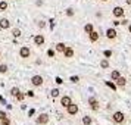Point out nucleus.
I'll return each instance as SVG.
<instances>
[{"instance_id": "72a5a7b5", "label": "nucleus", "mask_w": 131, "mask_h": 125, "mask_svg": "<svg viewBox=\"0 0 131 125\" xmlns=\"http://www.w3.org/2000/svg\"><path fill=\"white\" fill-rule=\"evenodd\" d=\"M107 85H109V87H111V88H113V90H115V88H116V85H115V84H112V83H109V81H107Z\"/></svg>"}, {"instance_id": "6e6552de", "label": "nucleus", "mask_w": 131, "mask_h": 125, "mask_svg": "<svg viewBox=\"0 0 131 125\" xmlns=\"http://www.w3.org/2000/svg\"><path fill=\"white\" fill-rule=\"evenodd\" d=\"M59 103H60V106L62 107H66V106H69V105L72 103V99L69 97V96H62Z\"/></svg>"}, {"instance_id": "423d86ee", "label": "nucleus", "mask_w": 131, "mask_h": 125, "mask_svg": "<svg viewBox=\"0 0 131 125\" xmlns=\"http://www.w3.org/2000/svg\"><path fill=\"white\" fill-rule=\"evenodd\" d=\"M66 113L69 115V116H74V115H77L78 113V105H75V103H71L69 106H66Z\"/></svg>"}, {"instance_id": "a211bd4d", "label": "nucleus", "mask_w": 131, "mask_h": 125, "mask_svg": "<svg viewBox=\"0 0 131 125\" xmlns=\"http://www.w3.org/2000/svg\"><path fill=\"white\" fill-rule=\"evenodd\" d=\"M7 7H9V3H7L6 0H2V2H0V10H2V12H5Z\"/></svg>"}, {"instance_id": "4468645a", "label": "nucleus", "mask_w": 131, "mask_h": 125, "mask_svg": "<svg viewBox=\"0 0 131 125\" xmlns=\"http://www.w3.org/2000/svg\"><path fill=\"white\" fill-rule=\"evenodd\" d=\"M65 47H66V44H65V43H58V44H56V47H54V50H56L58 53H63Z\"/></svg>"}, {"instance_id": "f704fd0d", "label": "nucleus", "mask_w": 131, "mask_h": 125, "mask_svg": "<svg viewBox=\"0 0 131 125\" xmlns=\"http://www.w3.org/2000/svg\"><path fill=\"white\" fill-rule=\"evenodd\" d=\"M38 27H40V28H44V27H46L44 21H40V22H38Z\"/></svg>"}, {"instance_id": "1a4fd4ad", "label": "nucleus", "mask_w": 131, "mask_h": 125, "mask_svg": "<svg viewBox=\"0 0 131 125\" xmlns=\"http://www.w3.org/2000/svg\"><path fill=\"white\" fill-rule=\"evenodd\" d=\"M62 54H63V58H65V59H71V58H74V49H72V47H68V46H66Z\"/></svg>"}, {"instance_id": "ddd939ff", "label": "nucleus", "mask_w": 131, "mask_h": 125, "mask_svg": "<svg viewBox=\"0 0 131 125\" xmlns=\"http://www.w3.org/2000/svg\"><path fill=\"white\" fill-rule=\"evenodd\" d=\"M89 38H90V41L91 43H96V41H99V32H96L94 30L91 31L89 34Z\"/></svg>"}, {"instance_id": "7c9ffc66", "label": "nucleus", "mask_w": 131, "mask_h": 125, "mask_svg": "<svg viewBox=\"0 0 131 125\" xmlns=\"http://www.w3.org/2000/svg\"><path fill=\"white\" fill-rule=\"evenodd\" d=\"M66 15L68 16H74V10L72 9H66Z\"/></svg>"}, {"instance_id": "5701e85b", "label": "nucleus", "mask_w": 131, "mask_h": 125, "mask_svg": "<svg viewBox=\"0 0 131 125\" xmlns=\"http://www.w3.org/2000/svg\"><path fill=\"white\" fill-rule=\"evenodd\" d=\"M118 77H121V74H119V71H112V72H111V78H112L113 81H115V79H116Z\"/></svg>"}, {"instance_id": "aec40b11", "label": "nucleus", "mask_w": 131, "mask_h": 125, "mask_svg": "<svg viewBox=\"0 0 131 125\" xmlns=\"http://www.w3.org/2000/svg\"><path fill=\"white\" fill-rule=\"evenodd\" d=\"M59 94H60V90H59V88H53L52 91H50V96H52L53 99H56V97H59Z\"/></svg>"}, {"instance_id": "393cba45", "label": "nucleus", "mask_w": 131, "mask_h": 125, "mask_svg": "<svg viewBox=\"0 0 131 125\" xmlns=\"http://www.w3.org/2000/svg\"><path fill=\"white\" fill-rule=\"evenodd\" d=\"M100 66L103 68V69H106V68H109V62H107L106 59H103V60L100 62Z\"/></svg>"}, {"instance_id": "9d476101", "label": "nucleus", "mask_w": 131, "mask_h": 125, "mask_svg": "<svg viewBox=\"0 0 131 125\" xmlns=\"http://www.w3.org/2000/svg\"><path fill=\"white\" fill-rule=\"evenodd\" d=\"M89 105H90V107H91L94 112H96V110H99V107H100V106H99V101L96 100L94 97H90V99H89Z\"/></svg>"}, {"instance_id": "7ed1b4c3", "label": "nucleus", "mask_w": 131, "mask_h": 125, "mask_svg": "<svg viewBox=\"0 0 131 125\" xmlns=\"http://www.w3.org/2000/svg\"><path fill=\"white\" fill-rule=\"evenodd\" d=\"M43 84H44V78L41 75H32L31 77V85H34V87H41Z\"/></svg>"}, {"instance_id": "f03ea898", "label": "nucleus", "mask_w": 131, "mask_h": 125, "mask_svg": "<svg viewBox=\"0 0 131 125\" xmlns=\"http://www.w3.org/2000/svg\"><path fill=\"white\" fill-rule=\"evenodd\" d=\"M19 58H22V59H30L31 56V49L28 46H22V47L19 49Z\"/></svg>"}, {"instance_id": "412c9836", "label": "nucleus", "mask_w": 131, "mask_h": 125, "mask_svg": "<svg viewBox=\"0 0 131 125\" xmlns=\"http://www.w3.org/2000/svg\"><path fill=\"white\" fill-rule=\"evenodd\" d=\"M15 99H16L18 101H22V100L25 99V93H22V91H19L18 94L15 96Z\"/></svg>"}, {"instance_id": "dca6fc26", "label": "nucleus", "mask_w": 131, "mask_h": 125, "mask_svg": "<svg viewBox=\"0 0 131 125\" xmlns=\"http://www.w3.org/2000/svg\"><path fill=\"white\" fill-rule=\"evenodd\" d=\"M7 72H9V66H7L6 63H2V65H0V74L5 75V74H7Z\"/></svg>"}, {"instance_id": "a878e982", "label": "nucleus", "mask_w": 131, "mask_h": 125, "mask_svg": "<svg viewBox=\"0 0 131 125\" xmlns=\"http://www.w3.org/2000/svg\"><path fill=\"white\" fill-rule=\"evenodd\" d=\"M12 122H10V119L9 118H6V119H2L0 121V125H10Z\"/></svg>"}, {"instance_id": "58836bf2", "label": "nucleus", "mask_w": 131, "mask_h": 125, "mask_svg": "<svg viewBox=\"0 0 131 125\" xmlns=\"http://www.w3.org/2000/svg\"><path fill=\"white\" fill-rule=\"evenodd\" d=\"M0 100H2V96H0Z\"/></svg>"}, {"instance_id": "c9c22d12", "label": "nucleus", "mask_w": 131, "mask_h": 125, "mask_svg": "<svg viewBox=\"0 0 131 125\" xmlns=\"http://www.w3.org/2000/svg\"><path fill=\"white\" fill-rule=\"evenodd\" d=\"M128 31H130V32H131V25H130V27H128Z\"/></svg>"}, {"instance_id": "c756f323", "label": "nucleus", "mask_w": 131, "mask_h": 125, "mask_svg": "<svg viewBox=\"0 0 131 125\" xmlns=\"http://www.w3.org/2000/svg\"><path fill=\"white\" fill-rule=\"evenodd\" d=\"M78 81H80V78H78V77H71V83H74V84H77Z\"/></svg>"}, {"instance_id": "e433bc0d", "label": "nucleus", "mask_w": 131, "mask_h": 125, "mask_svg": "<svg viewBox=\"0 0 131 125\" xmlns=\"http://www.w3.org/2000/svg\"><path fill=\"white\" fill-rule=\"evenodd\" d=\"M0 58H2V50H0Z\"/></svg>"}, {"instance_id": "2f4dec72", "label": "nucleus", "mask_w": 131, "mask_h": 125, "mask_svg": "<svg viewBox=\"0 0 131 125\" xmlns=\"http://www.w3.org/2000/svg\"><path fill=\"white\" fill-rule=\"evenodd\" d=\"M54 81H56V84H63V79H62L60 77H56V79H54Z\"/></svg>"}, {"instance_id": "9b49d317", "label": "nucleus", "mask_w": 131, "mask_h": 125, "mask_svg": "<svg viewBox=\"0 0 131 125\" xmlns=\"http://www.w3.org/2000/svg\"><path fill=\"white\" fill-rule=\"evenodd\" d=\"M113 16L115 18H121V16H124V9L121 6H116V7H113Z\"/></svg>"}, {"instance_id": "6ab92c4d", "label": "nucleus", "mask_w": 131, "mask_h": 125, "mask_svg": "<svg viewBox=\"0 0 131 125\" xmlns=\"http://www.w3.org/2000/svg\"><path fill=\"white\" fill-rule=\"evenodd\" d=\"M91 31H93V24H85L84 25V32H85V34H90Z\"/></svg>"}, {"instance_id": "473e14b6", "label": "nucleus", "mask_w": 131, "mask_h": 125, "mask_svg": "<svg viewBox=\"0 0 131 125\" xmlns=\"http://www.w3.org/2000/svg\"><path fill=\"white\" fill-rule=\"evenodd\" d=\"M25 96H28V97H34L36 94H34V91H31V90H30V91H27V94H25Z\"/></svg>"}, {"instance_id": "39448f33", "label": "nucleus", "mask_w": 131, "mask_h": 125, "mask_svg": "<svg viewBox=\"0 0 131 125\" xmlns=\"http://www.w3.org/2000/svg\"><path fill=\"white\" fill-rule=\"evenodd\" d=\"M112 119H113L115 124H122V122L125 121V115L122 112H115L112 115Z\"/></svg>"}, {"instance_id": "f8f14e48", "label": "nucleus", "mask_w": 131, "mask_h": 125, "mask_svg": "<svg viewBox=\"0 0 131 125\" xmlns=\"http://www.w3.org/2000/svg\"><path fill=\"white\" fill-rule=\"evenodd\" d=\"M106 37L109 38V40H115V38H116V30H115V28L106 30Z\"/></svg>"}, {"instance_id": "0eeeda50", "label": "nucleus", "mask_w": 131, "mask_h": 125, "mask_svg": "<svg viewBox=\"0 0 131 125\" xmlns=\"http://www.w3.org/2000/svg\"><path fill=\"white\" fill-rule=\"evenodd\" d=\"M12 27V24H10V21L7 18H2L0 19V30H9Z\"/></svg>"}, {"instance_id": "bb28decb", "label": "nucleus", "mask_w": 131, "mask_h": 125, "mask_svg": "<svg viewBox=\"0 0 131 125\" xmlns=\"http://www.w3.org/2000/svg\"><path fill=\"white\" fill-rule=\"evenodd\" d=\"M6 118H9V116H7V113L3 112V110H0V121H2V119H6Z\"/></svg>"}, {"instance_id": "4c0bfd02", "label": "nucleus", "mask_w": 131, "mask_h": 125, "mask_svg": "<svg viewBox=\"0 0 131 125\" xmlns=\"http://www.w3.org/2000/svg\"><path fill=\"white\" fill-rule=\"evenodd\" d=\"M102 2H107V0H102Z\"/></svg>"}, {"instance_id": "f257e3e1", "label": "nucleus", "mask_w": 131, "mask_h": 125, "mask_svg": "<svg viewBox=\"0 0 131 125\" xmlns=\"http://www.w3.org/2000/svg\"><path fill=\"white\" fill-rule=\"evenodd\" d=\"M49 115L47 113H40L38 116L36 118V124L37 125H47L49 124Z\"/></svg>"}, {"instance_id": "f3484780", "label": "nucleus", "mask_w": 131, "mask_h": 125, "mask_svg": "<svg viewBox=\"0 0 131 125\" xmlns=\"http://www.w3.org/2000/svg\"><path fill=\"white\" fill-rule=\"evenodd\" d=\"M21 34H22V31L19 30V28H12V36L15 37V38H19Z\"/></svg>"}, {"instance_id": "2eb2a0df", "label": "nucleus", "mask_w": 131, "mask_h": 125, "mask_svg": "<svg viewBox=\"0 0 131 125\" xmlns=\"http://www.w3.org/2000/svg\"><path fill=\"white\" fill-rule=\"evenodd\" d=\"M115 81H116V84H118V87H125V84H127V79H125L124 77H118Z\"/></svg>"}, {"instance_id": "c85d7f7f", "label": "nucleus", "mask_w": 131, "mask_h": 125, "mask_svg": "<svg viewBox=\"0 0 131 125\" xmlns=\"http://www.w3.org/2000/svg\"><path fill=\"white\" fill-rule=\"evenodd\" d=\"M54 53H56V52H54V50H52V49H50V50H47V56H49V58H54Z\"/></svg>"}, {"instance_id": "4be33fe9", "label": "nucleus", "mask_w": 131, "mask_h": 125, "mask_svg": "<svg viewBox=\"0 0 131 125\" xmlns=\"http://www.w3.org/2000/svg\"><path fill=\"white\" fill-rule=\"evenodd\" d=\"M91 122H93V121H91L90 116H83V124L84 125H91Z\"/></svg>"}, {"instance_id": "b1692460", "label": "nucleus", "mask_w": 131, "mask_h": 125, "mask_svg": "<svg viewBox=\"0 0 131 125\" xmlns=\"http://www.w3.org/2000/svg\"><path fill=\"white\" fill-rule=\"evenodd\" d=\"M19 91H21V90H19V88H18V87H13V88H12V90H10V96H12V97H15V96L18 94Z\"/></svg>"}, {"instance_id": "cd10ccee", "label": "nucleus", "mask_w": 131, "mask_h": 125, "mask_svg": "<svg viewBox=\"0 0 131 125\" xmlns=\"http://www.w3.org/2000/svg\"><path fill=\"white\" fill-rule=\"evenodd\" d=\"M103 56H106V58H111V56H112V50H105V52H103Z\"/></svg>"}, {"instance_id": "20e7f679", "label": "nucleus", "mask_w": 131, "mask_h": 125, "mask_svg": "<svg viewBox=\"0 0 131 125\" xmlns=\"http://www.w3.org/2000/svg\"><path fill=\"white\" fill-rule=\"evenodd\" d=\"M32 41H34V44H36L37 47H41V46H44V43H46V38H44L43 34H36L34 38H32Z\"/></svg>"}]
</instances>
